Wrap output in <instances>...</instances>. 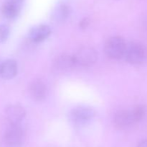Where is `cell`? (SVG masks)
Here are the masks:
<instances>
[{"label": "cell", "instance_id": "obj_18", "mask_svg": "<svg viewBox=\"0 0 147 147\" xmlns=\"http://www.w3.org/2000/svg\"><path fill=\"white\" fill-rule=\"evenodd\" d=\"M6 1L14 3V4H19V5H22V3L23 2V1H24V0H6Z\"/></svg>", "mask_w": 147, "mask_h": 147}, {"label": "cell", "instance_id": "obj_9", "mask_svg": "<svg viewBox=\"0 0 147 147\" xmlns=\"http://www.w3.org/2000/svg\"><path fill=\"white\" fill-rule=\"evenodd\" d=\"M77 66L74 56L60 55L53 61V67L60 72L69 71Z\"/></svg>", "mask_w": 147, "mask_h": 147}, {"label": "cell", "instance_id": "obj_2", "mask_svg": "<svg viewBox=\"0 0 147 147\" xmlns=\"http://www.w3.org/2000/svg\"><path fill=\"white\" fill-rule=\"evenodd\" d=\"M146 55V48L143 44L137 42H133L127 45L124 56L129 63L137 65L144 61Z\"/></svg>", "mask_w": 147, "mask_h": 147}, {"label": "cell", "instance_id": "obj_19", "mask_svg": "<svg viewBox=\"0 0 147 147\" xmlns=\"http://www.w3.org/2000/svg\"><path fill=\"white\" fill-rule=\"evenodd\" d=\"M0 65H1V64H0Z\"/></svg>", "mask_w": 147, "mask_h": 147}, {"label": "cell", "instance_id": "obj_16", "mask_svg": "<svg viewBox=\"0 0 147 147\" xmlns=\"http://www.w3.org/2000/svg\"><path fill=\"white\" fill-rule=\"evenodd\" d=\"M89 24H90V20H89V19L88 18V17H85V18H83V20L80 22L79 26H80V28L84 30V29H86L88 27Z\"/></svg>", "mask_w": 147, "mask_h": 147}, {"label": "cell", "instance_id": "obj_3", "mask_svg": "<svg viewBox=\"0 0 147 147\" xmlns=\"http://www.w3.org/2000/svg\"><path fill=\"white\" fill-rule=\"evenodd\" d=\"M77 66L89 67L96 63L98 53L94 48L90 46H84L79 49L77 53L73 55Z\"/></svg>", "mask_w": 147, "mask_h": 147}, {"label": "cell", "instance_id": "obj_4", "mask_svg": "<svg viewBox=\"0 0 147 147\" xmlns=\"http://www.w3.org/2000/svg\"><path fill=\"white\" fill-rule=\"evenodd\" d=\"M24 131L20 125H10L4 133L5 144L10 147H17L24 141Z\"/></svg>", "mask_w": 147, "mask_h": 147}, {"label": "cell", "instance_id": "obj_17", "mask_svg": "<svg viewBox=\"0 0 147 147\" xmlns=\"http://www.w3.org/2000/svg\"><path fill=\"white\" fill-rule=\"evenodd\" d=\"M138 147H147V139L141 141L138 145Z\"/></svg>", "mask_w": 147, "mask_h": 147}, {"label": "cell", "instance_id": "obj_11", "mask_svg": "<svg viewBox=\"0 0 147 147\" xmlns=\"http://www.w3.org/2000/svg\"><path fill=\"white\" fill-rule=\"evenodd\" d=\"M18 66L16 61L8 59L0 65V76L4 79H11L17 75Z\"/></svg>", "mask_w": 147, "mask_h": 147}, {"label": "cell", "instance_id": "obj_6", "mask_svg": "<svg viewBox=\"0 0 147 147\" xmlns=\"http://www.w3.org/2000/svg\"><path fill=\"white\" fill-rule=\"evenodd\" d=\"M30 95L33 100L41 102L44 100L47 95L48 89L46 84L41 79H34L29 86Z\"/></svg>", "mask_w": 147, "mask_h": 147}, {"label": "cell", "instance_id": "obj_13", "mask_svg": "<svg viewBox=\"0 0 147 147\" xmlns=\"http://www.w3.org/2000/svg\"><path fill=\"white\" fill-rule=\"evenodd\" d=\"M71 14V8L66 4H59L53 12V17L55 21L63 22L67 20Z\"/></svg>", "mask_w": 147, "mask_h": 147}, {"label": "cell", "instance_id": "obj_8", "mask_svg": "<svg viewBox=\"0 0 147 147\" xmlns=\"http://www.w3.org/2000/svg\"><path fill=\"white\" fill-rule=\"evenodd\" d=\"M113 121H114L115 126L121 130L127 129L131 125L136 123L131 110H126L118 111L115 114Z\"/></svg>", "mask_w": 147, "mask_h": 147}, {"label": "cell", "instance_id": "obj_12", "mask_svg": "<svg viewBox=\"0 0 147 147\" xmlns=\"http://www.w3.org/2000/svg\"><path fill=\"white\" fill-rule=\"evenodd\" d=\"M21 9V5L5 1L1 7V14L7 19H14L19 14Z\"/></svg>", "mask_w": 147, "mask_h": 147}, {"label": "cell", "instance_id": "obj_1", "mask_svg": "<svg viewBox=\"0 0 147 147\" xmlns=\"http://www.w3.org/2000/svg\"><path fill=\"white\" fill-rule=\"evenodd\" d=\"M127 44L120 36H113L106 42L104 50L106 56L111 59H119L124 56Z\"/></svg>", "mask_w": 147, "mask_h": 147}, {"label": "cell", "instance_id": "obj_5", "mask_svg": "<svg viewBox=\"0 0 147 147\" xmlns=\"http://www.w3.org/2000/svg\"><path fill=\"white\" fill-rule=\"evenodd\" d=\"M96 112L91 108L86 106H78L73 108L70 112V118L73 122L78 125L85 124L93 119Z\"/></svg>", "mask_w": 147, "mask_h": 147}, {"label": "cell", "instance_id": "obj_7", "mask_svg": "<svg viewBox=\"0 0 147 147\" xmlns=\"http://www.w3.org/2000/svg\"><path fill=\"white\" fill-rule=\"evenodd\" d=\"M6 118L10 125H20L25 118L26 112L22 106L18 104L10 105L5 110Z\"/></svg>", "mask_w": 147, "mask_h": 147}, {"label": "cell", "instance_id": "obj_10", "mask_svg": "<svg viewBox=\"0 0 147 147\" xmlns=\"http://www.w3.org/2000/svg\"><path fill=\"white\" fill-rule=\"evenodd\" d=\"M50 27L46 24H41L31 29L29 33V37L33 43H38L46 40L50 35Z\"/></svg>", "mask_w": 147, "mask_h": 147}, {"label": "cell", "instance_id": "obj_14", "mask_svg": "<svg viewBox=\"0 0 147 147\" xmlns=\"http://www.w3.org/2000/svg\"><path fill=\"white\" fill-rule=\"evenodd\" d=\"M131 112L136 122H139L146 115V109L144 105H137L133 110H131Z\"/></svg>", "mask_w": 147, "mask_h": 147}, {"label": "cell", "instance_id": "obj_15", "mask_svg": "<svg viewBox=\"0 0 147 147\" xmlns=\"http://www.w3.org/2000/svg\"><path fill=\"white\" fill-rule=\"evenodd\" d=\"M9 27L7 24H0V43H2L7 40L9 35Z\"/></svg>", "mask_w": 147, "mask_h": 147}]
</instances>
